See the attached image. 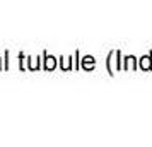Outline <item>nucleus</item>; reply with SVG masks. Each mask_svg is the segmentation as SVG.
I'll return each mask as SVG.
<instances>
[{
	"instance_id": "obj_1",
	"label": "nucleus",
	"mask_w": 152,
	"mask_h": 147,
	"mask_svg": "<svg viewBox=\"0 0 152 147\" xmlns=\"http://www.w3.org/2000/svg\"><path fill=\"white\" fill-rule=\"evenodd\" d=\"M140 67L145 69V70H149L152 67V65H151V58H149V56H144V58H142V62H140Z\"/></svg>"
},
{
	"instance_id": "obj_2",
	"label": "nucleus",
	"mask_w": 152,
	"mask_h": 147,
	"mask_svg": "<svg viewBox=\"0 0 152 147\" xmlns=\"http://www.w3.org/2000/svg\"><path fill=\"white\" fill-rule=\"evenodd\" d=\"M84 60H86V67H87V69H92V65H94V62H92V56H86ZM82 65H84V62H82Z\"/></svg>"
},
{
	"instance_id": "obj_3",
	"label": "nucleus",
	"mask_w": 152,
	"mask_h": 147,
	"mask_svg": "<svg viewBox=\"0 0 152 147\" xmlns=\"http://www.w3.org/2000/svg\"><path fill=\"white\" fill-rule=\"evenodd\" d=\"M46 69H55V60H53V56H48V60H46Z\"/></svg>"
}]
</instances>
